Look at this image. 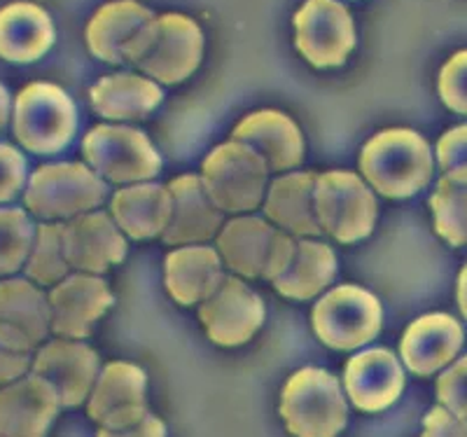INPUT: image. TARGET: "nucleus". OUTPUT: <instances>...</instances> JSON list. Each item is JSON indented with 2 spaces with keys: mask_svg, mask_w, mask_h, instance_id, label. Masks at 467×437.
<instances>
[{
  "mask_svg": "<svg viewBox=\"0 0 467 437\" xmlns=\"http://www.w3.org/2000/svg\"><path fill=\"white\" fill-rule=\"evenodd\" d=\"M203 36L197 22L185 15H161L133 37L127 61L161 85L187 80L202 64Z\"/></svg>",
  "mask_w": 467,
  "mask_h": 437,
  "instance_id": "f257e3e1",
  "label": "nucleus"
},
{
  "mask_svg": "<svg viewBox=\"0 0 467 437\" xmlns=\"http://www.w3.org/2000/svg\"><path fill=\"white\" fill-rule=\"evenodd\" d=\"M360 169L379 194L404 199L431 182L432 155L425 139L416 131L390 129L365 145Z\"/></svg>",
  "mask_w": 467,
  "mask_h": 437,
  "instance_id": "f03ea898",
  "label": "nucleus"
},
{
  "mask_svg": "<svg viewBox=\"0 0 467 437\" xmlns=\"http://www.w3.org/2000/svg\"><path fill=\"white\" fill-rule=\"evenodd\" d=\"M12 129L33 155H54L73 140L78 112L73 99L52 82H31L15 99Z\"/></svg>",
  "mask_w": 467,
  "mask_h": 437,
  "instance_id": "7ed1b4c3",
  "label": "nucleus"
},
{
  "mask_svg": "<svg viewBox=\"0 0 467 437\" xmlns=\"http://www.w3.org/2000/svg\"><path fill=\"white\" fill-rule=\"evenodd\" d=\"M281 416L295 437L339 435L348 421V410L337 377L318 368L292 374L283 389Z\"/></svg>",
  "mask_w": 467,
  "mask_h": 437,
  "instance_id": "20e7f679",
  "label": "nucleus"
},
{
  "mask_svg": "<svg viewBox=\"0 0 467 437\" xmlns=\"http://www.w3.org/2000/svg\"><path fill=\"white\" fill-rule=\"evenodd\" d=\"M108 187L85 164H45L28 178L26 208L40 220H70L103 203Z\"/></svg>",
  "mask_w": 467,
  "mask_h": 437,
  "instance_id": "39448f33",
  "label": "nucleus"
},
{
  "mask_svg": "<svg viewBox=\"0 0 467 437\" xmlns=\"http://www.w3.org/2000/svg\"><path fill=\"white\" fill-rule=\"evenodd\" d=\"M218 251L234 274L265 276L274 283L290 265L297 241L274 230L262 218H236L220 232Z\"/></svg>",
  "mask_w": 467,
  "mask_h": 437,
  "instance_id": "423d86ee",
  "label": "nucleus"
},
{
  "mask_svg": "<svg viewBox=\"0 0 467 437\" xmlns=\"http://www.w3.org/2000/svg\"><path fill=\"white\" fill-rule=\"evenodd\" d=\"M269 166L244 143H224L203 161L202 181L220 211L241 213L260 206Z\"/></svg>",
  "mask_w": 467,
  "mask_h": 437,
  "instance_id": "0eeeda50",
  "label": "nucleus"
},
{
  "mask_svg": "<svg viewBox=\"0 0 467 437\" xmlns=\"http://www.w3.org/2000/svg\"><path fill=\"white\" fill-rule=\"evenodd\" d=\"M316 213L323 234L353 244L372 234L377 199L356 173L329 171L316 182Z\"/></svg>",
  "mask_w": 467,
  "mask_h": 437,
  "instance_id": "6e6552de",
  "label": "nucleus"
},
{
  "mask_svg": "<svg viewBox=\"0 0 467 437\" xmlns=\"http://www.w3.org/2000/svg\"><path fill=\"white\" fill-rule=\"evenodd\" d=\"M381 318V304L372 293L356 286H341L316 304L314 330L329 349L353 351L379 335Z\"/></svg>",
  "mask_w": 467,
  "mask_h": 437,
  "instance_id": "1a4fd4ad",
  "label": "nucleus"
},
{
  "mask_svg": "<svg viewBox=\"0 0 467 437\" xmlns=\"http://www.w3.org/2000/svg\"><path fill=\"white\" fill-rule=\"evenodd\" d=\"M85 160L110 182H140L160 173L161 157L148 136L131 127H96L82 143Z\"/></svg>",
  "mask_w": 467,
  "mask_h": 437,
  "instance_id": "9d476101",
  "label": "nucleus"
},
{
  "mask_svg": "<svg viewBox=\"0 0 467 437\" xmlns=\"http://www.w3.org/2000/svg\"><path fill=\"white\" fill-rule=\"evenodd\" d=\"M297 49L316 68H335L356 47V28L348 10L337 0H306L295 15Z\"/></svg>",
  "mask_w": 467,
  "mask_h": 437,
  "instance_id": "9b49d317",
  "label": "nucleus"
},
{
  "mask_svg": "<svg viewBox=\"0 0 467 437\" xmlns=\"http://www.w3.org/2000/svg\"><path fill=\"white\" fill-rule=\"evenodd\" d=\"M52 332L49 299L28 278L0 281V344L33 353Z\"/></svg>",
  "mask_w": 467,
  "mask_h": 437,
  "instance_id": "f8f14e48",
  "label": "nucleus"
},
{
  "mask_svg": "<svg viewBox=\"0 0 467 437\" xmlns=\"http://www.w3.org/2000/svg\"><path fill=\"white\" fill-rule=\"evenodd\" d=\"M199 318L215 344L239 347L260 330L265 304L244 281L227 276L215 295L202 302Z\"/></svg>",
  "mask_w": 467,
  "mask_h": 437,
  "instance_id": "ddd939ff",
  "label": "nucleus"
},
{
  "mask_svg": "<svg viewBox=\"0 0 467 437\" xmlns=\"http://www.w3.org/2000/svg\"><path fill=\"white\" fill-rule=\"evenodd\" d=\"M31 372L57 390L61 407H78L99 381V356L87 344L57 339L37 351Z\"/></svg>",
  "mask_w": 467,
  "mask_h": 437,
  "instance_id": "4468645a",
  "label": "nucleus"
},
{
  "mask_svg": "<svg viewBox=\"0 0 467 437\" xmlns=\"http://www.w3.org/2000/svg\"><path fill=\"white\" fill-rule=\"evenodd\" d=\"M89 416L108 431H122L148 416L145 407V372L136 365L110 363L89 395Z\"/></svg>",
  "mask_w": 467,
  "mask_h": 437,
  "instance_id": "2eb2a0df",
  "label": "nucleus"
},
{
  "mask_svg": "<svg viewBox=\"0 0 467 437\" xmlns=\"http://www.w3.org/2000/svg\"><path fill=\"white\" fill-rule=\"evenodd\" d=\"M52 309V332L64 339L87 337L94 323L110 309L112 293L99 276L70 274L47 295Z\"/></svg>",
  "mask_w": 467,
  "mask_h": 437,
  "instance_id": "dca6fc26",
  "label": "nucleus"
},
{
  "mask_svg": "<svg viewBox=\"0 0 467 437\" xmlns=\"http://www.w3.org/2000/svg\"><path fill=\"white\" fill-rule=\"evenodd\" d=\"M61 410L57 390L37 374L0 389V437H45Z\"/></svg>",
  "mask_w": 467,
  "mask_h": 437,
  "instance_id": "f3484780",
  "label": "nucleus"
},
{
  "mask_svg": "<svg viewBox=\"0 0 467 437\" xmlns=\"http://www.w3.org/2000/svg\"><path fill=\"white\" fill-rule=\"evenodd\" d=\"M64 253L70 269L103 274L124 260L127 241L106 213H85L64 224Z\"/></svg>",
  "mask_w": 467,
  "mask_h": 437,
  "instance_id": "a211bd4d",
  "label": "nucleus"
},
{
  "mask_svg": "<svg viewBox=\"0 0 467 437\" xmlns=\"http://www.w3.org/2000/svg\"><path fill=\"white\" fill-rule=\"evenodd\" d=\"M344 381L358 410L381 411L402 395L404 372L398 358L388 349H372L350 358Z\"/></svg>",
  "mask_w": 467,
  "mask_h": 437,
  "instance_id": "6ab92c4d",
  "label": "nucleus"
},
{
  "mask_svg": "<svg viewBox=\"0 0 467 437\" xmlns=\"http://www.w3.org/2000/svg\"><path fill=\"white\" fill-rule=\"evenodd\" d=\"M462 347V328L453 316L428 314L414 320L404 332L400 351L411 372L435 374L458 356Z\"/></svg>",
  "mask_w": 467,
  "mask_h": 437,
  "instance_id": "aec40b11",
  "label": "nucleus"
},
{
  "mask_svg": "<svg viewBox=\"0 0 467 437\" xmlns=\"http://www.w3.org/2000/svg\"><path fill=\"white\" fill-rule=\"evenodd\" d=\"M169 190L173 194V215L164 232L166 244H202L218 234L224 220L223 211L213 203L202 178H175Z\"/></svg>",
  "mask_w": 467,
  "mask_h": 437,
  "instance_id": "412c9836",
  "label": "nucleus"
},
{
  "mask_svg": "<svg viewBox=\"0 0 467 437\" xmlns=\"http://www.w3.org/2000/svg\"><path fill=\"white\" fill-rule=\"evenodd\" d=\"M234 140L248 145L274 171L295 169L304 160V140L297 124L283 112L262 110L234 129Z\"/></svg>",
  "mask_w": 467,
  "mask_h": 437,
  "instance_id": "4be33fe9",
  "label": "nucleus"
},
{
  "mask_svg": "<svg viewBox=\"0 0 467 437\" xmlns=\"http://www.w3.org/2000/svg\"><path fill=\"white\" fill-rule=\"evenodd\" d=\"M154 19L152 12L136 0H115L91 16L87 26V45L96 59L124 64L127 47Z\"/></svg>",
  "mask_w": 467,
  "mask_h": 437,
  "instance_id": "5701e85b",
  "label": "nucleus"
},
{
  "mask_svg": "<svg viewBox=\"0 0 467 437\" xmlns=\"http://www.w3.org/2000/svg\"><path fill=\"white\" fill-rule=\"evenodd\" d=\"M117 227L131 239H154L164 236L173 215V194L169 187L148 182V185L124 187L112 197L110 206Z\"/></svg>",
  "mask_w": 467,
  "mask_h": 437,
  "instance_id": "b1692460",
  "label": "nucleus"
},
{
  "mask_svg": "<svg viewBox=\"0 0 467 437\" xmlns=\"http://www.w3.org/2000/svg\"><path fill=\"white\" fill-rule=\"evenodd\" d=\"M54 45V24L33 3H10L0 10V59L31 64Z\"/></svg>",
  "mask_w": 467,
  "mask_h": 437,
  "instance_id": "393cba45",
  "label": "nucleus"
},
{
  "mask_svg": "<svg viewBox=\"0 0 467 437\" xmlns=\"http://www.w3.org/2000/svg\"><path fill=\"white\" fill-rule=\"evenodd\" d=\"M224 278L220 255L206 245L181 248L166 257V288L175 302L185 307L206 302Z\"/></svg>",
  "mask_w": 467,
  "mask_h": 437,
  "instance_id": "a878e982",
  "label": "nucleus"
},
{
  "mask_svg": "<svg viewBox=\"0 0 467 437\" xmlns=\"http://www.w3.org/2000/svg\"><path fill=\"white\" fill-rule=\"evenodd\" d=\"M316 173H290L278 178L266 197V215L292 234L320 236L323 227L316 213Z\"/></svg>",
  "mask_w": 467,
  "mask_h": 437,
  "instance_id": "bb28decb",
  "label": "nucleus"
},
{
  "mask_svg": "<svg viewBox=\"0 0 467 437\" xmlns=\"http://www.w3.org/2000/svg\"><path fill=\"white\" fill-rule=\"evenodd\" d=\"M160 85L140 75H108L91 87L94 110L108 120H143L160 106Z\"/></svg>",
  "mask_w": 467,
  "mask_h": 437,
  "instance_id": "cd10ccee",
  "label": "nucleus"
},
{
  "mask_svg": "<svg viewBox=\"0 0 467 437\" xmlns=\"http://www.w3.org/2000/svg\"><path fill=\"white\" fill-rule=\"evenodd\" d=\"M337 274V257L332 248L318 241H297L285 272L274 281L283 297L311 299L323 293Z\"/></svg>",
  "mask_w": 467,
  "mask_h": 437,
  "instance_id": "c85d7f7f",
  "label": "nucleus"
},
{
  "mask_svg": "<svg viewBox=\"0 0 467 437\" xmlns=\"http://www.w3.org/2000/svg\"><path fill=\"white\" fill-rule=\"evenodd\" d=\"M435 230L446 244L467 245V169L446 171L431 199Z\"/></svg>",
  "mask_w": 467,
  "mask_h": 437,
  "instance_id": "c756f323",
  "label": "nucleus"
},
{
  "mask_svg": "<svg viewBox=\"0 0 467 437\" xmlns=\"http://www.w3.org/2000/svg\"><path fill=\"white\" fill-rule=\"evenodd\" d=\"M24 269L28 281L37 286H57L70 276V265L64 253V224H37L36 241Z\"/></svg>",
  "mask_w": 467,
  "mask_h": 437,
  "instance_id": "7c9ffc66",
  "label": "nucleus"
},
{
  "mask_svg": "<svg viewBox=\"0 0 467 437\" xmlns=\"http://www.w3.org/2000/svg\"><path fill=\"white\" fill-rule=\"evenodd\" d=\"M37 227L22 208H0V276H12L31 255Z\"/></svg>",
  "mask_w": 467,
  "mask_h": 437,
  "instance_id": "2f4dec72",
  "label": "nucleus"
},
{
  "mask_svg": "<svg viewBox=\"0 0 467 437\" xmlns=\"http://www.w3.org/2000/svg\"><path fill=\"white\" fill-rule=\"evenodd\" d=\"M440 97L453 112L467 115V49L446 61L440 73Z\"/></svg>",
  "mask_w": 467,
  "mask_h": 437,
  "instance_id": "473e14b6",
  "label": "nucleus"
},
{
  "mask_svg": "<svg viewBox=\"0 0 467 437\" xmlns=\"http://www.w3.org/2000/svg\"><path fill=\"white\" fill-rule=\"evenodd\" d=\"M437 398L451 414L467 421V356L441 374L437 381Z\"/></svg>",
  "mask_w": 467,
  "mask_h": 437,
  "instance_id": "72a5a7b5",
  "label": "nucleus"
},
{
  "mask_svg": "<svg viewBox=\"0 0 467 437\" xmlns=\"http://www.w3.org/2000/svg\"><path fill=\"white\" fill-rule=\"evenodd\" d=\"M26 185V160L16 148L0 143V203H7Z\"/></svg>",
  "mask_w": 467,
  "mask_h": 437,
  "instance_id": "f704fd0d",
  "label": "nucleus"
},
{
  "mask_svg": "<svg viewBox=\"0 0 467 437\" xmlns=\"http://www.w3.org/2000/svg\"><path fill=\"white\" fill-rule=\"evenodd\" d=\"M437 161L444 171L467 169V124L441 136L437 145Z\"/></svg>",
  "mask_w": 467,
  "mask_h": 437,
  "instance_id": "c9c22d12",
  "label": "nucleus"
},
{
  "mask_svg": "<svg viewBox=\"0 0 467 437\" xmlns=\"http://www.w3.org/2000/svg\"><path fill=\"white\" fill-rule=\"evenodd\" d=\"M423 437H467V421L446 407H435L425 416Z\"/></svg>",
  "mask_w": 467,
  "mask_h": 437,
  "instance_id": "e433bc0d",
  "label": "nucleus"
},
{
  "mask_svg": "<svg viewBox=\"0 0 467 437\" xmlns=\"http://www.w3.org/2000/svg\"><path fill=\"white\" fill-rule=\"evenodd\" d=\"M31 368H33L31 353L12 351V349L0 344V389H3V386L15 384V381H19L22 377H26Z\"/></svg>",
  "mask_w": 467,
  "mask_h": 437,
  "instance_id": "4c0bfd02",
  "label": "nucleus"
},
{
  "mask_svg": "<svg viewBox=\"0 0 467 437\" xmlns=\"http://www.w3.org/2000/svg\"><path fill=\"white\" fill-rule=\"evenodd\" d=\"M99 437H166V428L157 416L148 414L143 421L131 428H122V431H108V428H103Z\"/></svg>",
  "mask_w": 467,
  "mask_h": 437,
  "instance_id": "58836bf2",
  "label": "nucleus"
},
{
  "mask_svg": "<svg viewBox=\"0 0 467 437\" xmlns=\"http://www.w3.org/2000/svg\"><path fill=\"white\" fill-rule=\"evenodd\" d=\"M10 108H15L10 101V91L0 85V131L5 129L7 120H10Z\"/></svg>",
  "mask_w": 467,
  "mask_h": 437,
  "instance_id": "ea45409f",
  "label": "nucleus"
},
{
  "mask_svg": "<svg viewBox=\"0 0 467 437\" xmlns=\"http://www.w3.org/2000/svg\"><path fill=\"white\" fill-rule=\"evenodd\" d=\"M458 307H461L462 316L467 318V265L462 267L461 276H458Z\"/></svg>",
  "mask_w": 467,
  "mask_h": 437,
  "instance_id": "a19ab883",
  "label": "nucleus"
}]
</instances>
